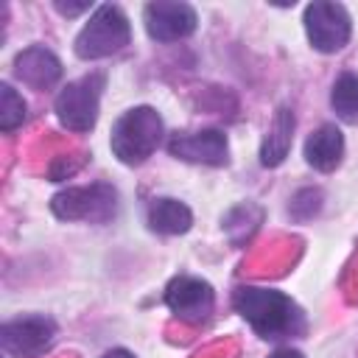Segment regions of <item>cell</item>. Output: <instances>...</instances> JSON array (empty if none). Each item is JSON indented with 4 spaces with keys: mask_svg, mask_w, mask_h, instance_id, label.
I'll use <instances>...</instances> for the list:
<instances>
[{
    "mask_svg": "<svg viewBox=\"0 0 358 358\" xmlns=\"http://www.w3.org/2000/svg\"><path fill=\"white\" fill-rule=\"evenodd\" d=\"M232 305L249 322V327L266 341H282L305 333L302 308L282 291L238 285L232 294Z\"/></svg>",
    "mask_w": 358,
    "mask_h": 358,
    "instance_id": "obj_1",
    "label": "cell"
},
{
    "mask_svg": "<svg viewBox=\"0 0 358 358\" xmlns=\"http://www.w3.org/2000/svg\"><path fill=\"white\" fill-rule=\"evenodd\" d=\"M162 140V117L151 106H134L123 112L112 126V154L123 165L145 162Z\"/></svg>",
    "mask_w": 358,
    "mask_h": 358,
    "instance_id": "obj_2",
    "label": "cell"
},
{
    "mask_svg": "<svg viewBox=\"0 0 358 358\" xmlns=\"http://www.w3.org/2000/svg\"><path fill=\"white\" fill-rule=\"evenodd\" d=\"M129 39H131L129 17L117 6L103 3L90 14L84 28L78 31V36L73 42V50H76L78 59L95 62V59H106V56L120 53L129 45Z\"/></svg>",
    "mask_w": 358,
    "mask_h": 358,
    "instance_id": "obj_3",
    "label": "cell"
},
{
    "mask_svg": "<svg viewBox=\"0 0 358 358\" xmlns=\"http://www.w3.org/2000/svg\"><path fill=\"white\" fill-rule=\"evenodd\" d=\"M103 84H106L103 73H90V76H81L76 81H67L53 101L59 123L70 131H78V134L90 131L98 123Z\"/></svg>",
    "mask_w": 358,
    "mask_h": 358,
    "instance_id": "obj_4",
    "label": "cell"
},
{
    "mask_svg": "<svg viewBox=\"0 0 358 358\" xmlns=\"http://www.w3.org/2000/svg\"><path fill=\"white\" fill-rule=\"evenodd\" d=\"M50 210L62 221H95L103 224L117 213V190L112 185H90V187H67L50 199Z\"/></svg>",
    "mask_w": 358,
    "mask_h": 358,
    "instance_id": "obj_5",
    "label": "cell"
},
{
    "mask_svg": "<svg viewBox=\"0 0 358 358\" xmlns=\"http://www.w3.org/2000/svg\"><path fill=\"white\" fill-rule=\"evenodd\" d=\"M305 34L313 50L319 53H338L352 34V20L350 11L341 3H327L316 0L305 6Z\"/></svg>",
    "mask_w": 358,
    "mask_h": 358,
    "instance_id": "obj_6",
    "label": "cell"
},
{
    "mask_svg": "<svg viewBox=\"0 0 358 358\" xmlns=\"http://www.w3.org/2000/svg\"><path fill=\"white\" fill-rule=\"evenodd\" d=\"M56 338V322L45 313H28L0 327V344L11 358H39Z\"/></svg>",
    "mask_w": 358,
    "mask_h": 358,
    "instance_id": "obj_7",
    "label": "cell"
},
{
    "mask_svg": "<svg viewBox=\"0 0 358 358\" xmlns=\"http://www.w3.org/2000/svg\"><path fill=\"white\" fill-rule=\"evenodd\" d=\"M165 305L171 308V313H176L182 322L199 324L204 319H210L213 308H215V291L207 280L201 277H190V274H179L168 282L165 288Z\"/></svg>",
    "mask_w": 358,
    "mask_h": 358,
    "instance_id": "obj_8",
    "label": "cell"
},
{
    "mask_svg": "<svg viewBox=\"0 0 358 358\" xmlns=\"http://www.w3.org/2000/svg\"><path fill=\"white\" fill-rule=\"evenodd\" d=\"M143 22H145V31H148L151 39L179 42V39H187L196 31L199 17H196V8L190 3L157 0V3H148L143 8Z\"/></svg>",
    "mask_w": 358,
    "mask_h": 358,
    "instance_id": "obj_9",
    "label": "cell"
},
{
    "mask_svg": "<svg viewBox=\"0 0 358 358\" xmlns=\"http://www.w3.org/2000/svg\"><path fill=\"white\" fill-rule=\"evenodd\" d=\"M168 154L185 162L196 165H227L229 159V143L221 129H204L193 134H171Z\"/></svg>",
    "mask_w": 358,
    "mask_h": 358,
    "instance_id": "obj_10",
    "label": "cell"
},
{
    "mask_svg": "<svg viewBox=\"0 0 358 358\" xmlns=\"http://www.w3.org/2000/svg\"><path fill=\"white\" fill-rule=\"evenodd\" d=\"M14 76L22 84H28L31 90H48L62 78V62L56 59L53 50L42 48V45H31L17 53Z\"/></svg>",
    "mask_w": 358,
    "mask_h": 358,
    "instance_id": "obj_11",
    "label": "cell"
},
{
    "mask_svg": "<svg viewBox=\"0 0 358 358\" xmlns=\"http://www.w3.org/2000/svg\"><path fill=\"white\" fill-rule=\"evenodd\" d=\"M344 157V134L336 123H324L305 140V162L322 173H330L338 168Z\"/></svg>",
    "mask_w": 358,
    "mask_h": 358,
    "instance_id": "obj_12",
    "label": "cell"
},
{
    "mask_svg": "<svg viewBox=\"0 0 358 358\" xmlns=\"http://www.w3.org/2000/svg\"><path fill=\"white\" fill-rule=\"evenodd\" d=\"M294 129H296V117H294V109L291 106H280L274 112V120L263 137V145H260V162L266 168H277L285 162L288 151H291V143H294Z\"/></svg>",
    "mask_w": 358,
    "mask_h": 358,
    "instance_id": "obj_13",
    "label": "cell"
},
{
    "mask_svg": "<svg viewBox=\"0 0 358 358\" xmlns=\"http://www.w3.org/2000/svg\"><path fill=\"white\" fill-rule=\"evenodd\" d=\"M148 227L162 235H182L193 227V213L179 199H154L148 204Z\"/></svg>",
    "mask_w": 358,
    "mask_h": 358,
    "instance_id": "obj_14",
    "label": "cell"
},
{
    "mask_svg": "<svg viewBox=\"0 0 358 358\" xmlns=\"http://www.w3.org/2000/svg\"><path fill=\"white\" fill-rule=\"evenodd\" d=\"M330 106L344 123H358V73H341L330 90Z\"/></svg>",
    "mask_w": 358,
    "mask_h": 358,
    "instance_id": "obj_15",
    "label": "cell"
},
{
    "mask_svg": "<svg viewBox=\"0 0 358 358\" xmlns=\"http://www.w3.org/2000/svg\"><path fill=\"white\" fill-rule=\"evenodd\" d=\"M22 120H25V101H22V95L11 84H3L0 87V129L3 131H14Z\"/></svg>",
    "mask_w": 358,
    "mask_h": 358,
    "instance_id": "obj_16",
    "label": "cell"
},
{
    "mask_svg": "<svg viewBox=\"0 0 358 358\" xmlns=\"http://www.w3.org/2000/svg\"><path fill=\"white\" fill-rule=\"evenodd\" d=\"M53 6H56V11H59V14H64V17H76V14L87 11V8H92L90 3H62V0H56Z\"/></svg>",
    "mask_w": 358,
    "mask_h": 358,
    "instance_id": "obj_17",
    "label": "cell"
},
{
    "mask_svg": "<svg viewBox=\"0 0 358 358\" xmlns=\"http://www.w3.org/2000/svg\"><path fill=\"white\" fill-rule=\"evenodd\" d=\"M268 358H305L299 350H291V347H280V350H274Z\"/></svg>",
    "mask_w": 358,
    "mask_h": 358,
    "instance_id": "obj_18",
    "label": "cell"
},
{
    "mask_svg": "<svg viewBox=\"0 0 358 358\" xmlns=\"http://www.w3.org/2000/svg\"><path fill=\"white\" fill-rule=\"evenodd\" d=\"M101 358H134L129 350H123V347H115V350H106Z\"/></svg>",
    "mask_w": 358,
    "mask_h": 358,
    "instance_id": "obj_19",
    "label": "cell"
}]
</instances>
